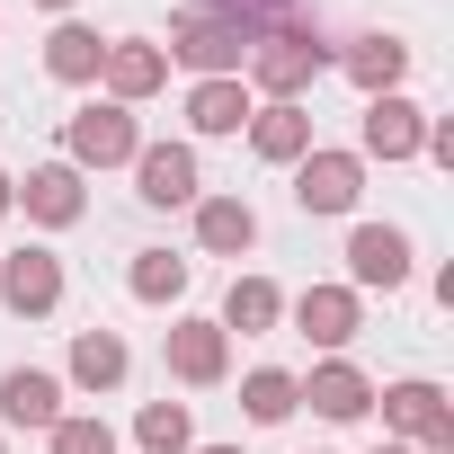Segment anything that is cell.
Here are the masks:
<instances>
[{
	"label": "cell",
	"mask_w": 454,
	"mask_h": 454,
	"mask_svg": "<svg viewBox=\"0 0 454 454\" xmlns=\"http://www.w3.org/2000/svg\"><path fill=\"white\" fill-rule=\"evenodd\" d=\"M241 410H250V427H286V419L303 410V383H294L286 365H250V374H241Z\"/></svg>",
	"instance_id": "603a6c76"
},
{
	"label": "cell",
	"mask_w": 454,
	"mask_h": 454,
	"mask_svg": "<svg viewBox=\"0 0 454 454\" xmlns=\"http://www.w3.org/2000/svg\"><path fill=\"white\" fill-rule=\"evenodd\" d=\"M356 196H365V160H356V152L312 143V152L294 160V205H303V214H356Z\"/></svg>",
	"instance_id": "52a82bcc"
},
{
	"label": "cell",
	"mask_w": 454,
	"mask_h": 454,
	"mask_svg": "<svg viewBox=\"0 0 454 454\" xmlns=\"http://www.w3.org/2000/svg\"><path fill=\"white\" fill-rule=\"evenodd\" d=\"M196 454H241V445H196Z\"/></svg>",
	"instance_id": "f1b7e54d"
},
{
	"label": "cell",
	"mask_w": 454,
	"mask_h": 454,
	"mask_svg": "<svg viewBox=\"0 0 454 454\" xmlns=\"http://www.w3.org/2000/svg\"><path fill=\"white\" fill-rule=\"evenodd\" d=\"M339 72L365 90V98H392L401 81H410V36H392V27H374V36H356V45H339Z\"/></svg>",
	"instance_id": "2e32d148"
},
{
	"label": "cell",
	"mask_w": 454,
	"mask_h": 454,
	"mask_svg": "<svg viewBox=\"0 0 454 454\" xmlns=\"http://www.w3.org/2000/svg\"><path fill=\"white\" fill-rule=\"evenodd\" d=\"M36 10H54V19H72V10H81V0H36Z\"/></svg>",
	"instance_id": "4316f807"
},
{
	"label": "cell",
	"mask_w": 454,
	"mask_h": 454,
	"mask_svg": "<svg viewBox=\"0 0 454 454\" xmlns=\"http://www.w3.org/2000/svg\"><path fill=\"white\" fill-rule=\"evenodd\" d=\"M125 374H134V348H125L116 330H72L63 383H81V392H125Z\"/></svg>",
	"instance_id": "ac0fdd59"
},
{
	"label": "cell",
	"mask_w": 454,
	"mask_h": 454,
	"mask_svg": "<svg viewBox=\"0 0 454 454\" xmlns=\"http://www.w3.org/2000/svg\"><path fill=\"white\" fill-rule=\"evenodd\" d=\"M98 63H107V36H98L90 19H54V36H45V72H54L63 90H98Z\"/></svg>",
	"instance_id": "ffe728a7"
},
{
	"label": "cell",
	"mask_w": 454,
	"mask_h": 454,
	"mask_svg": "<svg viewBox=\"0 0 454 454\" xmlns=\"http://www.w3.org/2000/svg\"><path fill=\"white\" fill-rule=\"evenodd\" d=\"M259 116V98H250V81L232 72V81H187V134L196 143H223V134H241Z\"/></svg>",
	"instance_id": "9a60e30c"
},
{
	"label": "cell",
	"mask_w": 454,
	"mask_h": 454,
	"mask_svg": "<svg viewBox=\"0 0 454 454\" xmlns=\"http://www.w3.org/2000/svg\"><path fill=\"white\" fill-rule=\"evenodd\" d=\"M374 454H419V445H401V436H383V445H374Z\"/></svg>",
	"instance_id": "83f0119b"
},
{
	"label": "cell",
	"mask_w": 454,
	"mask_h": 454,
	"mask_svg": "<svg viewBox=\"0 0 454 454\" xmlns=\"http://www.w3.org/2000/svg\"><path fill=\"white\" fill-rule=\"evenodd\" d=\"M241 134H250V152H259L268 169H294V160L312 152V107H303V98H268Z\"/></svg>",
	"instance_id": "e0dca14e"
},
{
	"label": "cell",
	"mask_w": 454,
	"mask_h": 454,
	"mask_svg": "<svg viewBox=\"0 0 454 454\" xmlns=\"http://www.w3.org/2000/svg\"><path fill=\"white\" fill-rule=\"evenodd\" d=\"M196 250L205 259H250L259 250V205L250 196H196Z\"/></svg>",
	"instance_id": "5bb4252c"
},
{
	"label": "cell",
	"mask_w": 454,
	"mask_h": 454,
	"mask_svg": "<svg viewBox=\"0 0 454 454\" xmlns=\"http://www.w3.org/2000/svg\"><path fill=\"white\" fill-rule=\"evenodd\" d=\"M214 321H223V330H241V339H268V330L286 321V286H277V277H232V294H223Z\"/></svg>",
	"instance_id": "44dd1931"
},
{
	"label": "cell",
	"mask_w": 454,
	"mask_h": 454,
	"mask_svg": "<svg viewBox=\"0 0 454 454\" xmlns=\"http://www.w3.org/2000/svg\"><path fill=\"white\" fill-rule=\"evenodd\" d=\"M286 321L312 339V348H330V356H348V339L365 330V294L356 286H303L294 303H286Z\"/></svg>",
	"instance_id": "8fae6325"
},
{
	"label": "cell",
	"mask_w": 454,
	"mask_h": 454,
	"mask_svg": "<svg viewBox=\"0 0 454 454\" xmlns=\"http://www.w3.org/2000/svg\"><path fill=\"white\" fill-rule=\"evenodd\" d=\"M294 383H303V401H312L330 427H356V419L374 410V374H365L356 356H321V365H312V374H294Z\"/></svg>",
	"instance_id": "4fadbf2b"
},
{
	"label": "cell",
	"mask_w": 454,
	"mask_h": 454,
	"mask_svg": "<svg viewBox=\"0 0 454 454\" xmlns=\"http://www.w3.org/2000/svg\"><path fill=\"white\" fill-rule=\"evenodd\" d=\"M45 445H54V454H116V427H107L98 410H63V419L45 427Z\"/></svg>",
	"instance_id": "d4e9b609"
},
{
	"label": "cell",
	"mask_w": 454,
	"mask_h": 454,
	"mask_svg": "<svg viewBox=\"0 0 454 454\" xmlns=\"http://www.w3.org/2000/svg\"><path fill=\"white\" fill-rule=\"evenodd\" d=\"M160 365H169V383H187V392L232 383V330H223V321H169V330H160Z\"/></svg>",
	"instance_id": "277c9868"
},
{
	"label": "cell",
	"mask_w": 454,
	"mask_h": 454,
	"mask_svg": "<svg viewBox=\"0 0 454 454\" xmlns=\"http://www.w3.org/2000/svg\"><path fill=\"white\" fill-rule=\"evenodd\" d=\"M54 419H63V374H45V365L0 374V427H54Z\"/></svg>",
	"instance_id": "d6986e66"
},
{
	"label": "cell",
	"mask_w": 454,
	"mask_h": 454,
	"mask_svg": "<svg viewBox=\"0 0 454 454\" xmlns=\"http://www.w3.org/2000/svg\"><path fill=\"white\" fill-rule=\"evenodd\" d=\"M19 214L36 223V232H72V223L90 214V178H81L72 160H36V169L19 178Z\"/></svg>",
	"instance_id": "ba28073f"
},
{
	"label": "cell",
	"mask_w": 454,
	"mask_h": 454,
	"mask_svg": "<svg viewBox=\"0 0 454 454\" xmlns=\"http://www.w3.org/2000/svg\"><path fill=\"white\" fill-rule=\"evenodd\" d=\"M0 214H19V178L10 169H0Z\"/></svg>",
	"instance_id": "484cf974"
},
{
	"label": "cell",
	"mask_w": 454,
	"mask_h": 454,
	"mask_svg": "<svg viewBox=\"0 0 454 454\" xmlns=\"http://www.w3.org/2000/svg\"><path fill=\"white\" fill-rule=\"evenodd\" d=\"M330 63H339V45L321 36V19H303V27L259 36V45H250V63H241V81H250V98H303Z\"/></svg>",
	"instance_id": "6da1fadb"
},
{
	"label": "cell",
	"mask_w": 454,
	"mask_h": 454,
	"mask_svg": "<svg viewBox=\"0 0 454 454\" xmlns=\"http://www.w3.org/2000/svg\"><path fill=\"white\" fill-rule=\"evenodd\" d=\"M0 454H10V436H0Z\"/></svg>",
	"instance_id": "f546056e"
},
{
	"label": "cell",
	"mask_w": 454,
	"mask_h": 454,
	"mask_svg": "<svg viewBox=\"0 0 454 454\" xmlns=\"http://www.w3.org/2000/svg\"><path fill=\"white\" fill-rule=\"evenodd\" d=\"M374 410H383V427H392L401 445H419V454H454V401H445V383L401 374V383L374 392Z\"/></svg>",
	"instance_id": "3957f363"
},
{
	"label": "cell",
	"mask_w": 454,
	"mask_h": 454,
	"mask_svg": "<svg viewBox=\"0 0 454 454\" xmlns=\"http://www.w3.org/2000/svg\"><path fill=\"white\" fill-rule=\"evenodd\" d=\"M187 277H196V268H187L178 250H134V268H125V294H134V303H152V312H169V303L187 294Z\"/></svg>",
	"instance_id": "7402d4cb"
},
{
	"label": "cell",
	"mask_w": 454,
	"mask_h": 454,
	"mask_svg": "<svg viewBox=\"0 0 454 454\" xmlns=\"http://www.w3.org/2000/svg\"><path fill=\"white\" fill-rule=\"evenodd\" d=\"M98 90H107L116 107H143V98H160V90H169V54H160L152 36H107Z\"/></svg>",
	"instance_id": "7c38bea8"
},
{
	"label": "cell",
	"mask_w": 454,
	"mask_h": 454,
	"mask_svg": "<svg viewBox=\"0 0 454 454\" xmlns=\"http://www.w3.org/2000/svg\"><path fill=\"white\" fill-rule=\"evenodd\" d=\"M134 445L143 454H196V410L187 401H143L134 410Z\"/></svg>",
	"instance_id": "cb8c5ba5"
},
{
	"label": "cell",
	"mask_w": 454,
	"mask_h": 454,
	"mask_svg": "<svg viewBox=\"0 0 454 454\" xmlns=\"http://www.w3.org/2000/svg\"><path fill=\"white\" fill-rule=\"evenodd\" d=\"M419 143H427V107L419 98H365V125H356V160H419Z\"/></svg>",
	"instance_id": "9c48e42d"
},
{
	"label": "cell",
	"mask_w": 454,
	"mask_h": 454,
	"mask_svg": "<svg viewBox=\"0 0 454 454\" xmlns=\"http://www.w3.org/2000/svg\"><path fill=\"white\" fill-rule=\"evenodd\" d=\"M143 152V125H134V107H116V98H90V107H72L63 116V160L90 178V169H125Z\"/></svg>",
	"instance_id": "7a4b0ae2"
},
{
	"label": "cell",
	"mask_w": 454,
	"mask_h": 454,
	"mask_svg": "<svg viewBox=\"0 0 454 454\" xmlns=\"http://www.w3.org/2000/svg\"><path fill=\"white\" fill-rule=\"evenodd\" d=\"M410 268H419V250H410L401 223H356L348 232V286L356 294H401Z\"/></svg>",
	"instance_id": "8992f818"
},
{
	"label": "cell",
	"mask_w": 454,
	"mask_h": 454,
	"mask_svg": "<svg viewBox=\"0 0 454 454\" xmlns=\"http://www.w3.org/2000/svg\"><path fill=\"white\" fill-rule=\"evenodd\" d=\"M63 294H72V277H63V259L45 241L0 259V312H10V321H45V312H63Z\"/></svg>",
	"instance_id": "5b68a950"
},
{
	"label": "cell",
	"mask_w": 454,
	"mask_h": 454,
	"mask_svg": "<svg viewBox=\"0 0 454 454\" xmlns=\"http://www.w3.org/2000/svg\"><path fill=\"white\" fill-rule=\"evenodd\" d=\"M321 454H330V445H321Z\"/></svg>",
	"instance_id": "4dcf8cb0"
},
{
	"label": "cell",
	"mask_w": 454,
	"mask_h": 454,
	"mask_svg": "<svg viewBox=\"0 0 454 454\" xmlns=\"http://www.w3.org/2000/svg\"><path fill=\"white\" fill-rule=\"evenodd\" d=\"M125 169H134V196H143V205H160V214H169V205H196V196H205L196 143H143V152H134Z\"/></svg>",
	"instance_id": "30bf717a"
}]
</instances>
